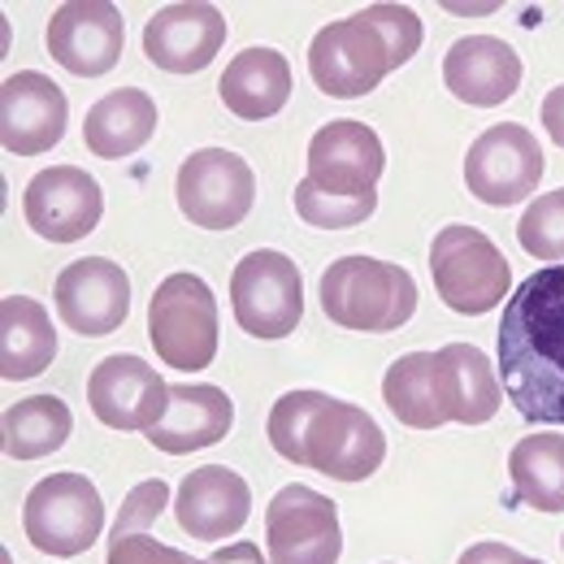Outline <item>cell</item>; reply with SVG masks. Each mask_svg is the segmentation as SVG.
Masks as SVG:
<instances>
[{
	"label": "cell",
	"instance_id": "cell-1",
	"mask_svg": "<svg viewBox=\"0 0 564 564\" xmlns=\"http://www.w3.org/2000/svg\"><path fill=\"white\" fill-rule=\"evenodd\" d=\"M499 387L534 425H564V265L521 282L495 335Z\"/></svg>",
	"mask_w": 564,
	"mask_h": 564
},
{
	"label": "cell",
	"instance_id": "cell-2",
	"mask_svg": "<svg viewBox=\"0 0 564 564\" xmlns=\"http://www.w3.org/2000/svg\"><path fill=\"white\" fill-rule=\"evenodd\" d=\"M270 447L335 482H365L387 460L382 425L326 391H286L270 409Z\"/></svg>",
	"mask_w": 564,
	"mask_h": 564
},
{
	"label": "cell",
	"instance_id": "cell-3",
	"mask_svg": "<svg viewBox=\"0 0 564 564\" xmlns=\"http://www.w3.org/2000/svg\"><path fill=\"white\" fill-rule=\"evenodd\" d=\"M422 18L409 4H369L313 35L308 74L326 96L356 100L369 96L391 70H400L422 48Z\"/></svg>",
	"mask_w": 564,
	"mask_h": 564
},
{
	"label": "cell",
	"instance_id": "cell-4",
	"mask_svg": "<svg viewBox=\"0 0 564 564\" xmlns=\"http://www.w3.org/2000/svg\"><path fill=\"white\" fill-rule=\"evenodd\" d=\"M322 313L365 335H391L417 313V282L404 265L378 257H339L322 274Z\"/></svg>",
	"mask_w": 564,
	"mask_h": 564
},
{
	"label": "cell",
	"instance_id": "cell-5",
	"mask_svg": "<svg viewBox=\"0 0 564 564\" xmlns=\"http://www.w3.org/2000/svg\"><path fill=\"white\" fill-rule=\"evenodd\" d=\"M148 335L170 369H183V373L209 369L221 344L217 295L209 282L200 274H170L148 300Z\"/></svg>",
	"mask_w": 564,
	"mask_h": 564
},
{
	"label": "cell",
	"instance_id": "cell-6",
	"mask_svg": "<svg viewBox=\"0 0 564 564\" xmlns=\"http://www.w3.org/2000/svg\"><path fill=\"white\" fill-rule=\"evenodd\" d=\"M430 274L438 300L460 317H482L512 291V270L491 235L478 226H443L430 243Z\"/></svg>",
	"mask_w": 564,
	"mask_h": 564
},
{
	"label": "cell",
	"instance_id": "cell-7",
	"mask_svg": "<svg viewBox=\"0 0 564 564\" xmlns=\"http://www.w3.org/2000/svg\"><path fill=\"white\" fill-rule=\"evenodd\" d=\"M22 530L31 547L48 556H62V561L78 556L96 547L105 530V499L96 491V482L83 474H48L44 482L31 487L22 503Z\"/></svg>",
	"mask_w": 564,
	"mask_h": 564
},
{
	"label": "cell",
	"instance_id": "cell-8",
	"mask_svg": "<svg viewBox=\"0 0 564 564\" xmlns=\"http://www.w3.org/2000/svg\"><path fill=\"white\" fill-rule=\"evenodd\" d=\"M230 304H235V322L252 339H286L304 317L300 265L274 248L248 252L230 274Z\"/></svg>",
	"mask_w": 564,
	"mask_h": 564
},
{
	"label": "cell",
	"instance_id": "cell-9",
	"mask_svg": "<svg viewBox=\"0 0 564 564\" xmlns=\"http://www.w3.org/2000/svg\"><path fill=\"white\" fill-rule=\"evenodd\" d=\"M178 209L200 230H235L257 200L252 165L230 148H200L183 161L174 183Z\"/></svg>",
	"mask_w": 564,
	"mask_h": 564
},
{
	"label": "cell",
	"instance_id": "cell-10",
	"mask_svg": "<svg viewBox=\"0 0 564 564\" xmlns=\"http://www.w3.org/2000/svg\"><path fill=\"white\" fill-rule=\"evenodd\" d=\"M265 543L270 564H339L344 530L335 499L300 482L282 487L265 508Z\"/></svg>",
	"mask_w": 564,
	"mask_h": 564
},
{
	"label": "cell",
	"instance_id": "cell-11",
	"mask_svg": "<svg viewBox=\"0 0 564 564\" xmlns=\"http://www.w3.org/2000/svg\"><path fill=\"white\" fill-rule=\"evenodd\" d=\"M543 183V148L521 122H499L465 152V187L482 205H521Z\"/></svg>",
	"mask_w": 564,
	"mask_h": 564
},
{
	"label": "cell",
	"instance_id": "cell-12",
	"mask_svg": "<svg viewBox=\"0 0 564 564\" xmlns=\"http://www.w3.org/2000/svg\"><path fill=\"white\" fill-rule=\"evenodd\" d=\"M87 404L109 430H143L148 434L170 409V382L143 356H105L87 378Z\"/></svg>",
	"mask_w": 564,
	"mask_h": 564
},
{
	"label": "cell",
	"instance_id": "cell-13",
	"mask_svg": "<svg viewBox=\"0 0 564 564\" xmlns=\"http://www.w3.org/2000/svg\"><path fill=\"white\" fill-rule=\"evenodd\" d=\"M53 300H57V313L74 335L100 339V335H113L127 322L131 279L109 257H83V261H74L57 274Z\"/></svg>",
	"mask_w": 564,
	"mask_h": 564
},
{
	"label": "cell",
	"instance_id": "cell-14",
	"mask_svg": "<svg viewBox=\"0 0 564 564\" xmlns=\"http://www.w3.org/2000/svg\"><path fill=\"white\" fill-rule=\"evenodd\" d=\"M22 213H26V226L35 235H44L48 243H78L83 235L96 230V221L105 213V196L87 170L53 165L26 183Z\"/></svg>",
	"mask_w": 564,
	"mask_h": 564
},
{
	"label": "cell",
	"instance_id": "cell-15",
	"mask_svg": "<svg viewBox=\"0 0 564 564\" xmlns=\"http://www.w3.org/2000/svg\"><path fill=\"white\" fill-rule=\"evenodd\" d=\"M127 22L122 9L105 0H70L48 18V53L62 70L78 78H100L122 62Z\"/></svg>",
	"mask_w": 564,
	"mask_h": 564
},
{
	"label": "cell",
	"instance_id": "cell-16",
	"mask_svg": "<svg viewBox=\"0 0 564 564\" xmlns=\"http://www.w3.org/2000/svg\"><path fill=\"white\" fill-rule=\"evenodd\" d=\"M70 127L66 91L48 74H9L0 87V143L18 156H35L57 148Z\"/></svg>",
	"mask_w": 564,
	"mask_h": 564
},
{
	"label": "cell",
	"instance_id": "cell-17",
	"mask_svg": "<svg viewBox=\"0 0 564 564\" xmlns=\"http://www.w3.org/2000/svg\"><path fill=\"white\" fill-rule=\"evenodd\" d=\"M387 170V152L365 122H326L308 143V183L330 196H369Z\"/></svg>",
	"mask_w": 564,
	"mask_h": 564
},
{
	"label": "cell",
	"instance_id": "cell-18",
	"mask_svg": "<svg viewBox=\"0 0 564 564\" xmlns=\"http://www.w3.org/2000/svg\"><path fill=\"white\" fill-rule=\"evenodd\" d=\"M226 44L217 4H165L143 26V57L165 74H200Z\"/></svg>",
	"mask_w": 564,
	"mask_h": 564
},
{
	"label": "cell",
	"instance_id": "cell-19",
	"mask_svg": "<svg viewBox=\"0 0 564 564\" xmlns=\"http://www.w3.org/2000/svg\"><path fill=\"white\" fill-rule=\"evenodd\" d=\"M174 512H178V525L196 543H217V539H230L248 525L252 491L235 469L200 465L183 478V487L174 495Z\"/></svg>",
	"mask_w": 564,
	"mask_h": 564
},
{
	"label": "cell",
	"instance_id": "cell-20",
	"mask_svg": "<svg viewBox=\"0 0 564 564\" xmlns=\"http://www.w3.org/2000/svg\"><path fill=\"white\" fill-rule=\"evenodd\" d=\"M443 83L456 100H465L474 109H495L521 87V57L512 44H503L495 35H469L447 48Z\"/></svg>",
	"mask_w": 564,
	"mask_h": 564
},
{
	"label": "cell",
	"instance_id": "cell-21",
	"mask_svg": "<svg viewBox=\"0 0 564 564\" xmlns=\"http://www.w3.org/2000/svg\"><path fill=\"white\" fill-rule=\"evenodd\" d=\"M235 425V404L217 387H170V409L165 417L148 430V443L165 456H192L221 443Z\"/></svg>",
	"mask_w": 564,
	"mask_h": 564
},
{
	"label": "cell",
	"instance_id": "cell-22",
	"mask_svg": "<svg viewBox=\"0 0 564 564\" xmlns=\"http://www.w3.org/2000/svg\"><path fill=\"white\" fill-rule=\"evenodd\" d=\"M438 365V382H443V404L447 417L460 425H482L499 413L503 387L495 382L491 356L474 344H447L434 352Z\"/></svg>",
	"mask_w": 564,
	"mask_h": 564
},
{
	"label": "cell",
	"instance_id": "cell-23",
	"mask_svg": "<svg viewBox=\"0 0 564 564\" xmlns=\"http://www.w3.org/2000/svg\"><path fill=\"white\" fill-rule=\"evenodd\" d=\"M221 100L243 122L274 118L291 100V62L279 48H243L221 70Z\"/></svg>",
	"mask_w": 564,
	"mask_h": 564
},
{
	"label": "cell",
	"instance_id": "cell-24",
	"mask_svg": "<svg viewBox=\"0 0 564 564\" xmlns=\"http://www.w3.org/2000/svg\"><path fill=\"white\" fill-rule=\"evenodd\" d=\"M57 356V330L40 300L4 295L0 304V373L4 382H26L44 373Z\"/></svg>",
	"mask_w": 564,
	"mask_h": 564
},
{
	"label": "cell",
	"instance_id": "cell-25",
	"mask_svg": "<svg viewBox=\"0 0 564 564\" xmlns=\"http://www.w3.org/2000/svg\"><path fill=\"white\" fill-rule=\"evenodd\" d=\"M156 131V105L140 87H118L109 96H100L91 105V113L83 118V140L96 156L118 161L140 152Z\"/></svg>",
	"mask_w": 564,
	"mask_h": 564
},
{
	"label": "cell",
	"instance_id": "cell-26",
	"mask_svg": "<svg viewBox=\"0 0 564 564\" xmlns=\"http://www.w3.org/2000/svg\"><path fill=\"white\" fill-rule=\"evenodd\" d=\"M382 400L387 409L413 430H438L447 425V404H443V382H438V365L434 352H404L391 360L387 378H382Z\"/></svg>",
	"mask_w": 564,
	"mask_h": 564
},
{
	"label": "cell",
	"instance_id": "cell-27",
	"mask_svg": "<svg viewBox=\"0 0 564 564\" xmlns=\"http://www.w3.org/2000/svg\"><path fill=\"white\" fill-rule=\"evenodd\" d=\"M512 491L521 503L539 512H564V434L561 430H539L525 434L512 456H508Z\"/></svg>",
	"mask_w": 564,
	"mask_h": 564
},
{
	"label": "cell",
	"instance_id": "cell-28",
	"mask_svg": "<svg viewBox=\"0 0 564 564\" xmlns=\"http://www.w3.org/2000/svg\"><path fill=\"white\" fill-rule=\"evenodd\" d=\"M0 425H4L0 443H4L9 460H40V456H53L70 438L74 417L66 400H57V395H26L13 409H4Z\"/></svg>",
	"mask_w": 564,
	"mask_h": 564
},
{
	"label": "cell",
	"instance_id": "cell-29",
	"mask_svg": "<svg viewBox=\"0 0 564 564\" xmlns=\"http://www.w3.org/2000/svg\"><path fill=\"white\" fill-rule=\"evenodd\" d=\"M378 209V192L369 196H330L322 192L317 183H300L295 187V213L308 221V226H322V230H348V226H360L365 217H373Z\"/></svg>",
	"mask_w": 564,
	"mask_h": 564
},
{
	"label": "cell",
	"instance_id": "cell-30",
	"mask_svg": "<svg viewBox=\"0 0 564 564\" xmlns=\"http://www.w3.org/2000/svg\"><path fill=\"white\" fill-rule=\"evenodd\" d=\"M517 243L539 261H564V187L530 200L517 221Z\"/></svg>",
	"mask_w": 564,
	"mask_h": 564
},
{
	"label": "cell",
	"instance_id": "cell-31",
	"mask_svg": "<svg viewBox=\"0 0 564 564\" xmlns=\"http://www.w3.org/2000/svg\"><path fill=\"white\" fill-rule=\"evenodd\" d=\"M105 564H213V561H196L187 552H174L161 539H152L148 530H140V534H109V561Z\"/></svg>",
	"mask_w": 564,
	"mask_h": 564
},
{
	"label": "cell",
	"instance_id": "cell-32",
	"mask_svg": "<svg viewBox=\"0 0 564 564\" xmlns=\"http://www.w3.org/2000/svg\"><path fill=\"white\" fill-rule=\"evenodd\" d=\"M165 499H170V487L161 478L140 482L135 491L127 495V503H122V512H118V521H113L109 534H140V530H148L165 512Z\"/></svg>",
	"mask_w": 564,
	"mask_h": 564
},
{
	"label": "cell",
	"instance_id": "cell-33",
	"mask_svg": "<svg viewBox=\"0 0 564 564\" xmlns=\"http://www.w3.org/2000/svg\"><path fill=\"white\" fill-rule=\"evenodd\" d=\"M460 564H530V556L508 543H474L469 552H460Z\"/></svg>",
	"mask_w": 564,
	"mask_h": 564
},
{
	"label": "cell",
	"instance_id": "cell-34",
	"mask_svg": "<svg viewBox=\"0 0 564 564\" xmlns=\"http://www.w3.org/2000/svg\"><path fill=\"white\" fill-rule=\"evenodd\" d=\"M543 127H547L552 143H561L564 148V83L561 87H552L547 100H543Z\"/></svg>",
	"mask_w": 564,
	"mask_h": 564
},
{
	"label": "cell",
	"instance_id": "cell-35",
	"mask_svg": "<svg viewBox=\"0 0 564 564\" xmlns=\"http://www.w3.org/2000/svg\"><path fill=\"white\" fill-rule=\"evenodd\" d=\"M213 564H270V561L261 556L257 543H230V547H217Z\"/></svg>",
	"mask_w": 564,
	"mask_h": 564
},
{
	"label": "cell",
	"instance_id": "cell-36",
	"mask_svg": "<svg viewBox=\"0 0 564 564\" xmlns=\"http://www.w3.org/2000/svg\"><path fill=\"white\" fill-rule=\"evenodd\" d=\"M443 9H447V13H469V18H474V13H491L495 4H443Z\"/></svg>",
	"mask_w": 564,
	"mask_h": 564
},
{
	"label": "cell",
	"instance_id": "cell-37",
	"mask_svg": "<svg viewBox=\"0 0 564 564\" xmlns=\"http://www.w3.org/2000/svg\"><path fill=\"white\" fill-rule=\"evenodd\" d=\"M530 564H543V561H534V556H530Z\"/></svg>",
	"mask_w": 564,
	"mask_h": 564
},
{
	"label": "cell",
	"instance_id": "cell-38",
	"mask_svg": "<svg viewBox=\"0 0 564 564\" xmlns=\"http://www.w3.org/2000/svg\"><path fill=\"white\" fill-rule=\"evenodd\" d=\"M561 547H564V539H561Z\"/></svg>",
	"mask_w": 564,
	"mask_h": 564
}]
</instances>
